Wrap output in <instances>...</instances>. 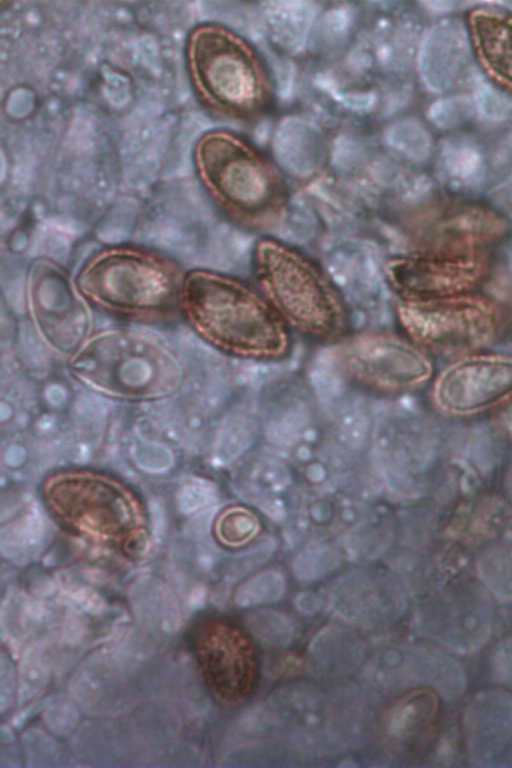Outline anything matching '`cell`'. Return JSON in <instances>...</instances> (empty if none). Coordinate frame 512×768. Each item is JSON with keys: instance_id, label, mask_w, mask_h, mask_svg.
Here are the masks:
<instances>
[{"instance_id": "2e32d148", "label": "cell", "mask_w": 512, "mask_h": 768, "mask_svg": "<svg viewBox=\"0 0 512 768\" xmlns=\"http://www.w3.org/2000/svg\"><path fill=\"white\" fill-rule=\"evenodd\" d=\"M470 16V34L482 63L512 87V18L482 2Z\"/></svg>"}, {"instance_id": "ac0fdd59", "label": "cell", "mask_w": 512, "mask_h": 768, "mask_svg": "<svg viewBox=\"0 0 512 768\" xmlns=\"http://www.w3.org/2000/svg\"><path fill=\"white\" fill-rule=\"evenodd\" d=\"M272 148L277 162L291 174L307 176L322 166L325 157L324 139L311 122L299 117H287L278 125Z\"/></svg>"}, {"instance_id": "83f0119b", "label": "cell", "mask_w": 512, "mask_h": 768, "mask_svg": "<svg viewBox=\"0 0 512 768\" xmlns=\"http://www.w3.org/2000/svg\"><path fill=\"white\" fill-rule=\"evenodd\" d=\"M258 424L251 418L236 417L223 425L220 431L217 452L225 462L233 461L243 454L254 442Z\"/></svg>"}, {"instance_id": "d6986e66", "label": "cell", "mask_w": 512, "mask_h": 768, "mask_svg": "<svg viewBox=\"0 0 512 768\" xmlns=\"http://www.w3.org/2000/svg\"><path fill=\"white\" fill-rule=\"evenodd\" d=\"M331 594V606L343 619L364 624H376L399 615L404 600L386 595L366 583H339Z\"/></svg>"}, {"instance_id": "277c9868", "label": "cell", "mask_w": 512, "mask_h": 768, "mask_svg": "<svg viewBox=\"0 0 512 768\" xmlns=\"http://www.w3.org/2000/svg\"><path fill=\"white\" fill-rule=\"evenodd\" d=\"M75 373L102 391L151 396L178 384L176 356L159 340L132 330H108L91 336L71 358Z\"/></svg>"}, {"instance_id": "d6a6232c", "label": "cell", "mask_w": 512, "mask_h": 768, "mask_svg": "<svg viewBox=\"0 0 512 768\" xmlns=\"http://www.w3.org/2000/svg\"><path fill=\"white\" fill-rule=\"evenodd\" d=\"M296 609L305 615H313L322 607V600L314 593L302 592L294 600Z\"/></svg>"}, {"instance_id": "4fadbf2b", "label": "cell", "mask_w": 512, "mask_h": 768, "mask_svg": "<svg viewBox=\"0 0 512 768\" xmlns=\"http://www.w3.org/2000/svg\"><path fill=\"white\" fill-rule=\"evenodd\" d=\"M509 222L496 209L477 205H444L432 216L424 232L423 250L445 253H481L501 241Z\"/></svg>"}, {"instance_id": "ba28073f", "label": "cell", "mask_w": 512, "mask_h": 768, "mask_svg": "<svg viewBox=\"0 0 512 768\" xmlns=\"http://www.w3.org/2000/svg\"><path fill=\"white\" fill-rule=\"evenodd\" d=\"M489 267L485 252L419 249L389 256L382 270L398 300L419 301L470 293L486 279Z\"/></svg>"}, {"instance_id": "603a6c76", "label": "cell", "mask_w": 512, "mask_h": 768, "mask_svg": "<svg viewBox=\"0 0 512 768\" xmlns=\"http://www.w3.org/2000/svg\"><path fill=\"white\" fill-rule=\"evenodd\" d=\"M477 120L500 126L512 122V93L480 75L470 87Z\"/></svg>"}, {"instance_id": "7402d4cb", "label": "cell", "mask_w": 512, "mask_h": 768, "mask_svg": "<svg viewBox=\"0 0 512 768\" xmlns=\"http://www.w3.org/2000/svg\"><path fill=\"white\" fill-rule=\"evenodd\" d=\"M385 137L393 150L415 163L427 161L433 152L430 132L415 118L394 122L387 129Z\"/></svg>"}, {"instance_id": "4316f807", "label": "cell", "mask_w": 512, "mask_h": 768, "mask_svg": "<svg viewBox=\"0 0 512 768\" xmlns=\"http://www.w3.org/2000/svg\"><path fill=\"white\" fill-rule=\"evenodd\" d=\"M339 554L324 542L307 545L294 558L292 568L302 581H315L331 572L339 563Z\"/></svg>"}, {"instance_id": "52a82bcc", "label": "cell", "mask_w": 512, "mask_h": 768, "mask_svg": "<svg viewBox=\"0 0 512 768\" xmlns=\"http://www.w3.org/2000/svg\"><path fill=\"white\" fill-rule=\"evenodd\" d=\"M196 163L210 192L233 210L257 214L277 201L278 188L268 170L232 135H204L197 144Z\"/></svg>"}, {"instance_id": "7c38bea8", "label": "cell", "mask_w": 512, "mask_h": 768, "mask_svg": "<svg viewBox=\"0 0 512 768\" xmlns=\"http://www.w3.org/2000/svg\"><path fill=\"white\" fill-rule=\"evenodd\" d=\"M416 64L421 82L435 94L470 88L481 75L473 62L470 30L455 17L443 18L423 34Z\"/></svg>"}, {"instance_id": "484cf974", "label": "cell", "mask_w": 512, "mask_h": 768, "mask_svg": "<svg viewBox=\"0 0 512 768\" xmlns=\"http://www.w3.org/2000/svg\"><path fill=\"white\" fill-rule=\"evenodd\" d=\"M285 592V579L276 570L257 573L241 584L235 593V603L239 607H254L270 604L282 598Z\"/></svg>"}, {"instance_id": "6da1fadb", "label": "cell", "mask_w": 512, "mask_h": 768, "mask_svg": "<svg viewBox=\"0 0 512 768\" xmlns=\"http://www.w3.org/2000/svg\"><path fill=\"white\" fill-rule=\"evenodd\" d=\"M179 308L214 349L249 361H278L292 349L291 331L254 283L224 272L185 273Z\"/></svg>"}, {"instance_id": "8992f818", "label": "cell", "mask_w": 512, "mask_h": 768, "mask_svg": "<svg viewBox=\"0 0 512 768\" xmlns=\"http://www.w3.org/2000/svg\"><path fill=\"white\" fill-rule=\"evenodd\" d=\"M193 80L213 102L233 110L253 106L261 95V78L247 48L229 32L211 25L197 27L187 44Z\"/></svg>"}, {"instance_id": "e575fe53", "label": "cell", "mask_w": 512, "mask_h": 768, "mask_svg": "<svg viewBox=\"0 0 512 768\" xmlns=\"http://www.w3.org/2000/svg\"><path fill=\"white\" fill-rule=\"evenodd\" d=\"M496 6L504 7L505 9L512 12V1H500V2H493Z\"/></svg>"}, {"instance_id": "ffe728a7", "label": "cell", "mask_w": 512, "mask_h": 768, "mask_svg": "<svg viewBox=\"0 0 512 768\" xmlns=\"http://www.w3.org/2000/svg\"><path fill=\"white\" fill-rule=\"evenodd\" d=\"M263 13L276 43L298 51L306 43L317 7L307 1H273L264 3Z\"/></svg>"}, {"instance_id": "5bb4252c", "label": "cell", "mask_w": 512, "mask_h": 768, "mask_svg": "<svg viewBox=\"0 0 512 768\" xmlns=\"http://www.w3.org/2000/svg\"><path fill=\"white\" fill-rule=\"evenodd\" d=\"M435 171L448 189L467 195L496 192L493 135L453 133L439 144Z\"/></svg>"}, {"instance_id": "44dd1931", "label": "cell", "mask_w": 512, "mask_h": 768, "mask_svg": "<svg viewBox=\"0 0 512 768\" xmlns=\"http://www.w3.org/2000/svg\"><path fill=\"white\" fill-rule=\"evenodd\" d=\"M311 664L319 671L340 674L354 668L362 657L359 641L335 627L320 631L309 646Z\"/></svg>"}, {"instance_id": "9a60e30c", "label": "cell", "mask_w": 512, "mask_h": 768, "mask_svg": "<svg viewBox=\"0 0 512 768\" xmlns=\"http://www.w3.org/2000/svg\"><path fill=\"white\" fill-rule=\"evenodd\" d=\"M465 722L472 758L492 760L512 735V699L504 693L481 695L471 703Z\"/></svg>"}, {"instance_id": "5b68a950", "label": "cell", "mask_w": 512, "mask_h": 768, "mask_svg": "<svg viewBox=\"0 0 512 768\" xmlns=\"http://www.w3.org/2000/svg\"><path fill=\"white\" fill-rule=\"evenodd\" d=\"M396 321L404 336L423 351L469 355L498 343L505 332L496 301L471 293L430 300H398Z\"/></svg>"}, {"instance_id": "f1b7e54d", "label": "cell", "mask_w": 512, "mask_h": 768, "mask_svg": "<svg viewBox=\"0 0 512 768\" xmlns=\"http://www.w3.org/2000/svg\"><path fill=\"white\" fill-rule=\"evenodd\" d=\"M256 517L248 511L234 509L223 515L219 521V535L226 543L240 545L258 532Z\"/></svg>"}, {"instance_id": "836d02e7", "label": "cell", "mask_w": 512, "mask_h": 768, "mask_svg": "<svg viewBox=\"0 0 512 768\" xmlns=\"http://www.w3.org/2000/svg\"><path fill=\"white\" fill-rule=\"evenodd\" d=\"M503 422L508 431L512 434V403L509 404L503 412Z\"/></svg>"}, {"instance_id": "8fae6325", "label": "cell", "mask_w": 512, "mask_h": 768, "mask_svg": "<svg viewBox=\"0 0 512 768\" xmlns=\"http://www.w3.org/2000/svg\"><path fill=\"white\" fill-rule=\"evenodd\" d=\"M512 395V354L473 353L456 360L436 378L433 398L445 412L466 415Z\"/></svg>"}, {"instance_id": "cb8c5ba5", "label": "cell", "mask_w": 512, "mask_h": 768, "mask_svg": "<svg viewBox=\"0 0 512 768\" xmlns=\"http://www.w3.org/2000/svg\"><path fill=\"white\" fill-rule=\"evenodd\" d=\"M427 116L436 128L454 133L477 120L476 108L470 92L440 97L430 105Z\"/></svg>"}, {"instance_id": "e0dca14e", "label": "cell", "mask_w": 512, "mask_h": 768, "mask_svg": "<svg viewBox=\"0 0 512 768\" xmlns=\"http://www.w3.org/2000/svg\"><path fill=\"white\" fill-rule=\"evenodd\" d=\"M432 608V632L447 646L471 650L486 639L490 625L486 600H439Z\"/></svg>"}, {"instance_id": "3957f363", "label": "cell", "mask_w": 512, "mask_h": 768, "mask_svg": "<svg viewBox=\"0 0 512 768\" xmlns=\"http://www.w3.org/2000/svg\"><path fill=\"white\" fill-rule=\"evenodd\" d=\"M184 275L165 257L122 247L91 257L75 283L88 302L112 312L147 316L179 307Z\"/></svg>"}, {"instance_id": "4dcf8cb0", "label": "cell", "mask_w": 512, "mask_h": 768, "mask_svg": "<svg viewBox=\"0 0 512 768\" xmlns=\"http://www.w3.org/2000/svg\"><path fill=\"white\" fill-rule=\"evenodd\" d=\"M424 8L431 14L436 15H449L470 7H477L481 2H468V1H426L421 3Z\"/></svg>"}, {"instance_id": "d4e9b609", "label": "cell", "mask_w": 512, "mask_h": 768, "mask_svg": "<svg viewBox=\"0 0 512 768\" xmlns=\"http://www.w3.org/2000/svg\"><path fill=\"white\" fill-rule=\"evenodd\" d=\"M246 625L254 638L267 648H282L293 639L291 621L282 613L262 609L248 614Z\"/></svg>"}, {"instance_id": "7a4b0ae2", "label": "cell", "mask_w": 512, "mask_h": 768, "mask_svg": "<svg viewBox=\"0 0 512 768\" xmlns=\"http://www.w3.org/2000/svg\"><path fill=\"white\" fill-rule=\"evenodd\" d=\"M251 270L254 284L292 334L321 344L348 338L352 326L348 303L305 252L280 239L261 237L251 249Z\"/></svg>"}, {"instance_id": "30bf717a", "label": "cell", "mask_w": 512, "mask_h": 768, "mask_svg": "<svg viewBox=\"0 0 512 768\" xmlns=\"http://www.w3.org/2000/svg\"><path fill=\"white\" fill-rule=\"evenodd\" d=\"M342 364L349 374L373 387L399 390L422 384L432 374L426 353L387 331L358 334L345 343Z\"/></svg>"}, {"instance_id": "1f68e13d", "label": "cell", "mask_w": 512, "mask_h": 768, "mask_svg": "<svg viewBox=\"0 0 512 768\" xmlns=\"http://www.w3.org/2000/svg\"><path fill=\"white\" fill-rule=\"evenodd\" d=\"M494 208L512 225V184L491 195Z\"/></svg>"}, {"instance_id": "9c48e42d", "label": "cell", "mask_w": 512, "mask_h": 768, "mask_svg": "<svg viewBox=\"0 0 512 768\" xmlns=\"http://www.w3.org/2000/svg\"><path fill=\"white\" fill-rule=\"evenodd\" d=\"M28 305L41 338L54 351L73 355L90 337L89 302L54 262L39 259L28 275Z\"/></svg>"}, {"instance_id": "f546056e", "label": "cell", "mask_w": 512, "mask_h": 768, "mask_svg": "<svg viewBox=\"0 0 512 768\" xmlns=\"http://www.w3.org/2000/svg\"><path fill=\"white\" fill-rule=\"evenodd\" d=\"M305 425L301 414L287 413L267 424V436L277 445H289L297 440Z\"/></svg>"}]
</instances>
